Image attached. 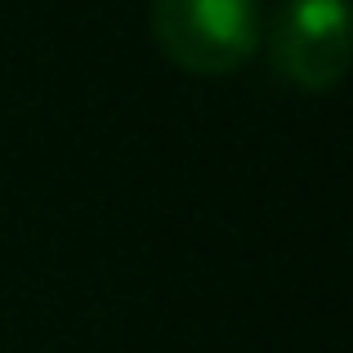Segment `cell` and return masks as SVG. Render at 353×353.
Segmentation results:
<instances>
[{
    "label": "cell",
    "instance_id": "6da1fadb",
    "mask_svg": "<svg viewBox=\"0 0 353 353\" xmlns=\"http://www.w3.org/2000/svg\"><path fill=\"white\" fill-rule=\"evenodd\" d=\"M259 0H152V36L179 68L215 77L259 45Z\"/></svg>",
    "mask_w": 353,
    "mask_h": 353
},
{
    "label": "cell",
    "instance_id": "7a4b0ae2",
    "mask_svg": "<svg viewBox=\"0 0 353 353\" xmlns=\"http://www.w3.org/2000/svg\"><path fill=\"white\" fill-rule=\"evenodd\" d=\"M273 68L304 90H327L349 68L345 0H286L273 18Z\"/></svg>",
    "mask_w": 353,
    "mask_h": 353
}]
</instances>
